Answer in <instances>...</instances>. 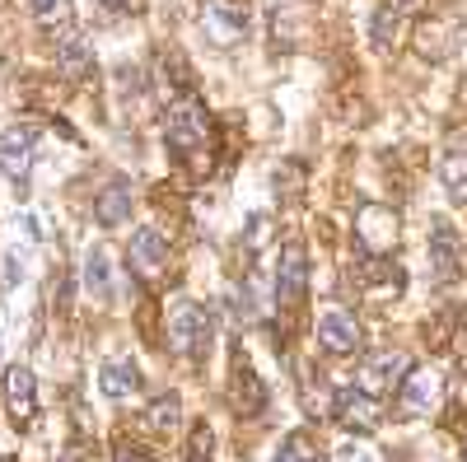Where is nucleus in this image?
Returning a JSON list of instances; mask_svg holds the SVG:
<instances>
[{"mask_svg":"<svg viewBox=\"0 0 467 462\" xmlns=\"http://www.w3.org/2000/svg\"><path fill=\"white\" fill-rule=\"evenodd\" d=\"M169 345H173V355L202 364L215 345V313L192 299H178L169 308Z\"/></svg>","mask_w":467,"mask_h":462,"instance_id":"nucleus-1","label":"nucleus"},{"mask_svg":"<svg viewBox=\"0 0 467 462\" xmlns=\"http://www.w3.org/2000/svg\"><path fill=\"white\" fill-rule=\"evenodd\" d=\"M206 136H211L206 108L192 98V94L178 98V103L169 108V122H164V140H169V149H173V154H197V149L206 145Z\"/></svg>","mask_w":467,"mask_h":462,"instance_id":"nucleus-2","label":"nucleus"},{"mask_svg":"<svg viewBox=\"0 0 467 462\" xmlns=\"http://www.w3.org/2000/svg\"><path fill=\"white\" fill-rule=\"evenodd\" d=\"M202 33L215 47H239L248 37V10L239 0H202Z\"/></svg>","mask_w":467,"mask_h":462,"instance_id":"nucleus-3","label":"nucleus"},{"mask_svg":"<svg viewBox=\"0 0 467 462\" xmlns=\"http://www.w3.org/2000/svg\"><path fill=\"white\" fill-rule=\"evenodd\" d=\"M411 374V360H407V351H374V355H365L360 360V374H356V388H365V393H393V388H402V378Z\"/></svg>","mask_w":467,"mask_h":462,"instance_id":"nucleus-4","label":"nucleus"},{"mask_svg":"<svg viewBox=\"0 0 467 462\" xmlns=\"http://www.w3.org/2000/svg\"><path fill=\"white\" fill-rule=\"evenodd\" d=\"M425 252H431V272H435L440 281H453V276H458V266H462V239H458V229H453L444 215L431 220Z\"/></svg>","mask_w":467,"mask_h":462,"instance_id":"nucleus-5","label":"nucleus"},{"mask_svg":"<svg viewBox=\"0 0 467 462\" xmlns=\"http://www.w3.org/2000/svg\"><path fill=\"white\" fill-rule=\"evenodd\" d=\"M318 345L327 355H350L360 345V323L356 313H346V308L327 303L323 313H318Z\"/></svg>","mask_w":467,"mask_h":462,"instance_id":"nucleus-6","label":"nucleus"},{"mask_svg":"<svg viewBox=\"0 0 467 462\" xmlns=\"http://www.w3.org/2000/svg\"><path fill=\"white\" fill-rule=\"evenodd\" d=\"M398 402H402L407 416H431V411H440V402H444V378L431 374V369H411V374L402 378V388H398Z\"/></svg>","mask_w":467,"mask_h":462,"instance_id":"nucleus-7","label":"nucleus"},{"mask_svg":"<svg viewBox=\"0 0 467 462\" xmlns=\"http://www.w3.org/2000/svg\"><path fill=\"white\" fill-rule=\"evenodd\" d=\"M332 416L341 420L346 430H374L379 420H383V411H379V397L374 393H365V388H356V383H350V388H341L337 393V402H332Z\"/></svg>","mask_w":467,"mask_h":462,"instance_id":"nucleus-8","label":"nucleus"},{"mask_svg":"<svg viewBox=\"0 0 467 462\" xmlns=\"http://www.w3.org/2000/svg\"><path fill=\"white\" fill-rule=\"evenodd\" d=\"M127 257H131V272L140 276V281H154L169 266V239L160 234V229H136L131 234V248H127Z\"/></svg>","mask_w":467,"mask_h":462,"instance_id":"nucleus-9","label":"nucleus"},{"mask_svg":"<svg viewBox=\"0 0 467 462\" xmlns=\"http://www.w3.org/2000/svg\"><path fill=\"white\" fill-rule=\"evenodd\" d=\"M304 285H308V252H304V243H285L281 266H276V303L295 308L304 299Z\"/></svg>","mask_w":467,"mask_h":462,"instance_id":"nucleus-10","label":"nucleus"},{"mask_svg":"<svg viewBox=\"0 0 467 462\" xmlns=\"http://www.w3.org/2000/svg\"><path fill=\"white\" fill-rule=\"evenodd\" d=\"M5 411L19 430H28L33 420H37V383L28 369H10L5 374Z\"/></svg>","mask_w":467,"mask_h":462,"instance_id":"nucleus-11","label":"nucleus"},{"mask_svg":"<svg viewBox=\"0 0 467 462\" xmlns=\"http://www.w3.org/2000/svg\"><path fill=\"white\" fill-rule=\"evenodd\" d=\"M99 388H103L108 397H131V393L140 388V364H136L131 355H108V360L99 364Z\"/></svg>","mask_w":467,"mask_h":462,"instance_id":"nucleus-12","label":"nucleus"},{"mask_svg":"<svg viewBox=\"0 0 467 462\" xmlns=\"http://www.w3.org/2000/svg\"><path fill=\"white\" fill-rule=\"evenodd\" d=\"M131 206H136L131 182H108L99 197H94V220H99L103 229H117V224L131 220Z\"/></svg>","mask_w":467,"mask_h":462,"instance_id":"nucleus-13","label":"nucleus"},{"mask_svg":"<svg viewBox=\"0 0 467 462\" xmlns=\"http://www.w3.org/2000/svg\"><path fill=\"white\" fill-rule=\"evenodd\" d=\"M393 239H398V215L388 210V206H365L360 210V243L369 252H383Z\"/></svg>","mask_w":467,"mask_h":462,"instance_id":"nucleus-14","label":"nucleus"},{"mask_svg":"<svg viewBox=\"0 0 467 462\" xmlns=\"http://www.w3.org/2000/svg\"><path fill=\"white\" fill-rule=\"evenodd\" d=\"M229 406L239 411V416H257L266 406V393H262V383L253 374V364H234V388H229Z\"/></svg>","mask_w":467,"mask_h":462,"instance_id":"nucleus-15","label":"nucleus"},{"mask_svg":"<svg viewBox=\"0 0 467 462\" xmlns=\"http://www.w3.org/2000/svg\"><path fill=\"white\" fill-rule=\"evenodd\" d=\"M0 169H5L10 178H28V169H33V131L15 127V131L0 136Z\"/></svg>","mask_w":467,"mask_h":462,"instance_id":"nucleus-16","label":"nucleus"},{"mask_svg":"<svg viewBox=\"0 0 467 462\" xmlns=\"http://www.w3.org/2000/svg\"><path fill=\"white\" fill-rule=\"evenodd\" d=\"M360 281H365V294L369 299H393V294L407 290V276H402L398 262H374L369 272H360Z\"/></svg>","mask_w":467,"mask_h":462,"instance_id":"nucleus-17","label":"nucleus"},{"mask_svg":"<svg viewBox=\"0 0 467 462\" xmlns=\"http://www.w3.org/2000/svg\"><path fill=\"white\" fill-rule=\"evenodd\" d=\"M57 66H61L66 75H75V80L94 70V52L85 47V37H80V33H66L61 43H57Z\"/></svg>","mask_w":467,"mask_h":462,"instance_id":"nucleus-18","label":"nucleus"},{"mask_svg":"<svg viewBox=\"0 0 467 462\" xmlns=\"http://www.w3.org/2000/svg\"><path fill=\"white\" fill-rule=\"evenodd\" d=\"M85 290H89V294H99V299H108V294H112V257H108V248H103V243H94V248H89V257H85Z\"/></svg>","mask_w":467,"mask_h":462,"instance_id":"nucleus-19","label":"nucleus"},{"mask_svg":"<svg viewBox=\"0 0 467 462\" xmlns=\"http://www.w3.org/2000/svg\"><path fill=\"white\" fill-rule=\"evenodd\" d=\"M178 416H182L178 397H173V393H164V397H154V402H150L145 426H150L154 435H173V430H178Z\"/></svg>","mask_w":467,"mask_h":462,"instance_id":"nucleus-20","label":"nucleus"},{"mask_svg":"<svg viewBox=\"0 0 467 462\" xmlns=\"http://www.w3.org/2000/svg\"><path fill=\"white\" fill-rule=\"evenodd\" d=\"M440 178H444L453 201H467V154L462 149H449L444 159H440Z\"/></svg>","mask_w":467,"mask_h":462,"instance_id":"nucleus-21","label":"nucleus"},{"mask_svg":"<svg viewBox=\"0 0 467 462\" xmlns=\"http://www.w3.org/2000/svg\"><path fill=\"white\" fill-rule=\"evenodd\" d=\"M402 24H407V10H398L393 0H383L379 15H374V43H379V47H393L398 33H402Z\"/></svg>","mask_w":467,"mask_h":462,"instance_id":"nucleus-22","label":"nucleus"},{"mask_svg":"<svg viewBox=\"0 0 467 462\" xmlns=\"http://www.w3.org/2000/svg\"><path fill=\"white\" fill-rule=\"evenodd\" d=\"M24 10H28V19H33V24L57 28V24H66V19H70L75 0H24Z\"/></svg>","mask_w":467,"mask_h":462,"instance_id":"nucleus-23","label":"nucleus"},{"mask_svg":"<svg viewBox=\"0 0 467 462\" xmlns=\"http://www.w3.org/2000/svg\"><path fill=\"white\" fill-rule=\"evenodd\" d=\"M276 462H318L314 457V444H308V435H290L276 453Z\"/></svg>","mask_w":467,"mask_h":462,"instance_id":"nucleus-24","label":"nucleus"},{"mask_svg":"<svg viewBox=\"0 0 467 462\" xmlns=\"http://www.w3.org/2000/svg\"><path fill=\"white\" fill-rule=\"evenodd\" d=\"M332 462H379V453L369 448V444H356V439H346L341 448H337V457Z\"/></svg>","mask_w":467,"mask_h":462,"instance_id":"nucleus-25","label":"nucleus"},{"mask_svg":"<svg viewBox=\"0 0 467 462\" xmlns=\"http://www.w3.org/2000/svg\"><path fill=\"white\" fill-rule=\"evenodd\" d=\"M266 239H271V220H266V215H253V224H248V248L262 252Z\"/></svg>","mask_w":467,"mask_h":462,"instance_id":"nucleus-26","label":"nucleus"},{"mask_svg":"<svg viewBox=\"0 0 467 462\" xmlns=\"http://www.w3.org/2000/svg\"><path fill=\"white\" fill-rule=\"evenodd\" d=\"M0 281H5L10 290L24 281V257L19 252H5V262H0Z\"/></svg>","mask_w":467,"mask_h":462,"instance_id":"nucleus-27","label":"nucleus"},{"mask_svg":"<svg viewBox=\"0 0 467 462\" xmlns=\"http://www.w3.org/2000/svg\"><path fill=\"white\" fill-rule=\"evenodd\" d=\"M117 462H145V453L131 448V444H117Z\"/></svg>","mask_w":467,"mask_h":462,"instance_id":"nucleus-28","label":"nucleus"},{"mask_svg":"<svg viewBox=\"0 0 467 462\" xmlns=\"http://www.w3.org/2000/svg\"><path fill=\"white\" fill-rule=\"evenodd\" d=\"M108 10H136V0H103Z\"/></svg>","mask_w":467,"mask_h":462,"instance_id":"nucleus-29","label":"nucleus"}]
</instances>
